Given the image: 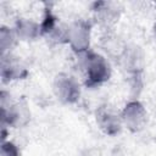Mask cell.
Listing matches in <instances>:
<instances>
[{"instance_id": "cell-12", "label": "cell", "mask_w": 156, "mask_h": 156, "mask_svg": "<svg viewBox=\"0 0 156 156\" xmlns=\"http://www.w3.org/2000/svg\"><path fill=\"white\" fill-rule=\"evenodd\" d=\"M12 28L21 41H34L41 37L40 23L30 17H18Z\"/></svg>"}, {"instance_id": "cell-8", "label": "cell", "mask_w": 156, "mask_h": 156, "mask_svg": "<svg viewBox=\"0 0 156 156\" xmlns=\"http://www.w3.org/2000/svg\"><path fill=\"white\" fill-rule=\"evenodd\" d=\"M95 122L98 128L108 136H116L123 128L121 112L108 104H104L96 108Z\"/></svg>"}, {"instance_id": "cell-10", "label": "cell", "mask_w": 156, "mask_h": 156, "mask_svg": "<svg viewBox=\"0 0 156 156\" xmlns=\"http://www.w3.org/2000/svg\"><path fill=\"white\" fill-rule=\"evenodd\" d=\"M0 74L4 83H11V82L26 79L29 74V71L24 61L20 56L11 52L6 55H1Z\"/></svg>"}, {"instance_id": "cell-13", "label": "cell", "mask_w": 156, "mask_h": 156, "mask_svg": "<svg viewBox=\"0 0 156 156\" xmlns=\"http://www.w3.org/2000/svg\"><path fill=\"white\" fill-rule=\"evenodd\" d=\"M18 38L12 27L1 26L0 27V51L1 55L11 54L13 48L16 46Z\"/></svg>"}, {"instance_id": "cell-1", "label": "cell", "mask_w": 156, "mask_h": 156, "mask_svg": "<svg viewBox=\"0 0 156 156\" xmlns=\"http://www.w3.org/2000/svg\"><path fill=\"white\" fill-rule=\"evenodd\" d=\"M79 56V67L85 87L99 88L111 78V63L104 54L89 50Z\"/></svg>"}, {"instance_id": "cell-11", "label": "cell", "mask_w": 156, "mask_h": 156, "mask_svg": "<svg viewBox=\"0 0 156 156\" xmlns=\"http://www.w3.org/2000/svg\"><path fill=\"white\" fill-rule=\"evenodd\" d=\"M126 46L127 43H124L122 38L117 35L112 29L104 30V33L100 37V48L107 58L111 57L118 62L122 54L126 50Z\"/></svg>"}, {"instance_id": "cell-7", "label": "cell", "mask_w": 156, "mask_h": 156, "mask_svg": "<svg viewBox=\"0 0 156 156\" xmlns=\"http://www.w3.org/2000/svg\"><path fill=\"white\" fill-rule=\"evenodd\" d=\"M119 112H121L123 127L132 133L140 132L141 129H144V127L147 123V118H149L147 110L144 106V104L139 100L128 101Z\"/></svg>"}, {"instance_id": "cell-3", "label": "cell", "mask_w": 156, "mask_h": 156, "mask_svg": "<svg viewBox=\"0 0 156 156\" xmlns=\"http://www.w3.org/2000/svg\"><path fill=\"white\" fill-rule=\"evenodd\" d=\"M52 91L56 99L66 105L76 104L82 93L79 80L71 73L61 72L55 76L52 82Z\"/></svg>"}, {"instance_id": "cell-15", "label": "cell", "mask_w": 156, "mask_h": 156, "mask_svg": "<svg viewBox=\"0 0 156 156\" xmlns=\"http://www.w3.org/2000/svg\"><path fill=\"white\" fill-rule=\"evenodd\" d=\"M152 34H154V39L156 41V23L154 24V28H152Z\"/></svg>"}, {"instance_id": "cell-6", "label": "cell", "mask_w": 156, "mask_h": 156, "mask_svg": "<svg viewBox=\"0 0 156 156\" xmlns=\"http://www.w3.org/2000/svg\"><path fill=\"white\" fill-rule=\"evenodd\" d=\"M123 7L121 2L102 0L91 4V13L94 21L104 29H112L113 26L119 21Z\"/></svg>"}, {"instance_id": "cell-5", "label": "cell", "mask_w": 156, "mask_h": 156, "mask_svg": "<svg viewBox=\"0 0 156 156\" xmlns=\"http://www.w3.org/2000/svg\"><path fill=\"white\" fill-rule=\"evenodd\" d=\"M68 24L69 23L61 21V18L50 7L45 9L40 22L41 37L52 44H67Z\"/></svg>"}, {"instance_id": "cell-9", "label": "cell", "mask_w": 156, "mask_h": 156, "mask_svg": "<svg viewBox=\"0 0 156 156\" xmlns=\"http://www.w3.org/2000/svg\"><path fill=\"white\" fill-rule=\"evenodd\" d=\"M118 63L122 69L132 78H140L145 68V54L141 46L136 44H127Z\"/></svg>"}, {"instance_id": "cell-14", "label": "cell", "mask_w": 156, "mask_h": 156, "mask_svg": "<svg viewBox=\"0 0 156 156\" xmlns=\"http://www.w3.org/2000/svg\"><path fill=\"white\" fill-rule=\"evenodd\" d=\"M0 156H21V150L11 140H2L0 147Z\"/></svg>"}, {"instance_id": "cell-4", "label": "cell", "mask_w": 156, "mask_h": 156, "mask_svg": "<svg viewBox=\"0 0 156 156\" xmlns=\"http://www.w3.org/2000/svg\"><path fill=\"white\" fill-rule=\"evenodd\" d=\"M91 22L84 18H77L68 24L67 44L79 56L90 50Z\"/></svg>"}, {"instance_id": "cell-2", "label": "cell", "mask_w": 156, "mask_h": 156, "mask_svg": "<svg viewBox=\"0 0 156 156\" xmlns=\"http://www.w3.org/2000/svg\"><path fill=\"white\" fill-rule=\"evenodd\" d=\"M0 108L1 126L5 128H20L30 119V111L26 102L13 100L12 95L6 90L0 93Z\"/></svg>"}]
</instances>
